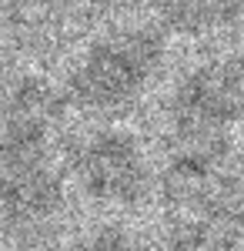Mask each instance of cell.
Returning <instances> with one entry per match:
<instances>
[{
    "label": "cell",
    "mask_w": 244,
    "mask_h": 251,
    "mask_svg": "<svg viewBox=\"0 0 244 251\" xmlns=\"http://www.w3.org/2000/svg\"><path fill=\"white\" fill-rule=\"evenodd\" d=\"M150 60H154V47L141 37L104 44L87 57L84 71L77 74V94L87 104H104V107L121 104L147 77Z\"/></svg>",
    "instance_id": "1"
},
{
    "label": "cell",
    "mask_w": 244,
    "mask_h": 251,
    "mask_svg": "<svg viewBox=\"0 0 244 251\" xmlns=\"http://www.w3.org/2000/svg\"><path fill=\"white\" fill-rule=\"evenodd\" d=\"M84 174H87V184L100 198H131L141 188L144 168H141L137 148L131 141H124V137H100L97 144L87 148Z\"/></svg>",
    "instance_id": "2"
},
{
    "label": "cell",
    "mask_w": 244,
    "mask_h": 251,
    "mask_svg": "<svg viewBox=\"0 0 244 251\" xmlns=\"http://www.w3.org/2000/svg\"><path fill=\"white\" fill-rule=\"evenodd\" d=\"M234 111V91L221 77H197L188 91L181 94V131L191 141L207 144L227 124V117Z\"/></svg>",
    "instance_id": "3"
},
{
    "label": "cell",
    "mask_w": 244,
    "mask_h": 251,
    "mask_svg": "<svg viewBox=\"0 0 244 251\" xmlns=\"http://www.w3.org/2000/svg\"><path fill=\"white\" fill-rule=\"evenodd\" d=\"M0 201H3V211L27 221V218H37V214L54 208L57 184L37 161H30L27 154H17V161H10L0 177Z\"/></svg>",
    "instance_id": "4"
},
{
    "label": "cell",
    "mask_w": 244,
    "mask_h": 251,
    "mask_svg": "<svg viewBox=\"0 0 244 251\" xmlns=\"http://www.w3.org/2000/svg\"><path fill=\"white\" fill-rule=\"evenodd\" d=\"M227 0H168V14L177 24H204L224 10Z\"/></svg>",
    "instance_id": "5"
}]
</instances>
